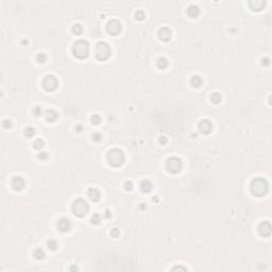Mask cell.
I'll return each instance as SVG.
<instances>
[{
    "label": "cell",
    "instance_id": "8fae6325",
    "mask_svg": "<svg viewBox=\"0 0 272 272\" xmlns=\"http://www.w3.org/2000/svg\"><path fill=\"white\" fill-rule=\"evenodd\" d=\"M25 185H26V182L22 177H19V175H18V177H15V178L12 180V187H13V189H14L15 192H20V190H22L23 187H25Z\"/></svg>",
    "mask_w": 272,
    "mask_h": 272
},
{
    "label": "cell",
    "instance_id": "9c48e42d",
    "mask_svg": "<svg viewBox=\"0 0 272 272\" xmlns=\"http://www.w3.org/2000/svg\"><path fill=\"white\" fill-rule=\"evenodd\" d=\"M258 233H259V235L261 236H264V237H268L271 235V232H272V228H271V224H270L268 221H264V222H261L259 223V225H258Z\"/></svg>",
    "mask_w": 272,
    "mask_h": 272
},
{
    "label": "cell",
    "instance_id": "6da1fadb",
    "mask_svg": "<svg viewBox=\"0 0 272 272\" xmlns=\"http://www.w3.org/2000/svg\"><path fill=\"white\" fill-rule=\"evenodd\" d=\"M250 188L251 192L255 197H264L269 190V184H268L266 179L256 178L251 182Z\"/></svg>",
    "mask_w": 272,
    "mask_h": 272
},
{
    "label": "cell",
    "instance_id": "ab89813d",
    "mask_svg": "<svg viewBox=\"0 0 272 272\" xmlns=\"http://www.w3.org/2000/svg\"><path fill=\"white\" fill-rule=\"evenodd\" d=\"M175 270H182V271H186V268H184V267H173V268H172V271H175Z\"/></svg>",
    "mask_w": 272,
    "mask_h": 272
},
{
    "label": "cell",
    "instance_id": "ba28073f",
    "mask_svg": "<svg viewBox=\"0 0 272 272\" xmlns=\"http://www.w3.org/2000/svg\"><path fill=\"white\" fill-rule=\"evenodd\" d=\"M106 31L111 35H117L121 32V23L118 20H110L106 23Z\"/></svg>",
    "mask_w": 272,
    "mask_h": 272
},
{
    "label": "cell",
    "instance_id": "484cf974",
    "mask_svg": "<svg viewBox=\"0 0 272 272\" xmlns=\"http://www.w3.org/2000/svg\"><path fill=\"white\" fill-rule=\"evenodd\" d=\"M34 134H35V129L32 128V127H27L25 130V135L28 137V138H31L33 137Z\"/></svg>",
    "mask_w": 272,
    "mask_h": 272
},
{
    "label": "cell",
    "instance_id": "4dcf8cb0",
    "mask_svg": "<svg viewBox=\"0 0 272 272\" xmlns=\"http://www.w3.org/2000/svg\"><path fill=\"white\" fill-rule=\"evenodd\" d=\"M36 60H37V62H38V63L43 64V63H45V62H46V60H47V56H46V54H44V53H39V54H37V56H36Z\"/></svg>",
    "mask_w": 272,
    "mask_h": 272
},
{
    "label": "cell",
    "instance_id": "74e56055",
    "mask_svg": "<svg viewBox=\"0 0 272 272\" xmlns=\"http://www.w3.org/2000/svg\"><path fill=\"white\" fill-rule=\"evenodd\" d=\"M104 217H105L106 219H111V217H112L111 211H108V209H106V211H104Z\"/></svg>",
    "mask_w": 272,
    "mask_h": 272
},
{
    "label": "cell",
    "instance_id": "1f68e13d",
    "mask_svg": "<svg viewBox=\"0 0 272 272\" xmlns=\"http://www.w3.org/2000/svg\"><path fill=\"white\" fill-rule=\"evenodd\" d=\"M43 114V110L41 106H35V108H33V115L36 117H39L41 115Z\"/></svg>",
    "mask_w": 272,
    "mask_h": 272
},
{
    "label": "cell",
    "instance_id": "5b68a950",
    "mask_svg": "<svg viewBox=\"0 0 272 272\" xmlns=\"http://www.w3.org/2000/svg\"><path fill=\"white\" fill-rule=\"evenodd\" d=\"M72 213L77 217H84L89 211V206L83 199H77L72 203Z\"/></svg>",
    "mask_w": 272,
    "mask_h": 272
},
{
    "label": "cell",
    "instance_id": "8d00e7d4",
    "mask_svg": "<svg viewBox=\"0 0 272 272\" xmlns=\"http://www.w3.org/2000/svg\"><path fill=\"white\" fill-rule=\"evenodd\" d=\"M158 142H159V144L161 145H166L167 144V138L165 137V136H162L161 138L158 139Z\"/></svg>",
    "mask_w": 272,
    "mask_h": 272
},
{
    "label": "cell",
    "instance_id": "ac0fdd59",
    "mask_svg": "<svg viewBox=\"0 0 272 272\" xmlns=\"http://www.w3.org/2000/svg\"><path fill=\"white\" fill-rule=\"evenodd\" d=\"M139 187H140V190H142V192H150L151 190H152V183H151L150 181L148 180H145V181H142V183H140V185H139Z\"/></svg>",
    "mask_w": 272,
    "mask_h": 272
},
{
    "label": "cell",
    "instance_id": "277c9868",
    "mask_svg": "<svg viewBox=\"0 0 272 272\" xmlns=\"http://www.w3.org/2000/svg\"><path fill=\"white\" fill-rule=\"evenodd\" d=\"M111 47L108 46V43L100 42L98 43L95 47V56L99 61H105L111 56Z\"/></svg>",
    "mask_w": 272,
    "mask_h": 272
},
{
    "label": "cell",
    "instance_id": "52a82bcc",
    "mask_svg": "<svg viewBox=\"0 0 272 272\" xmlns=\"http://www.w3.org/2000/svg\"><path fill=\"white\" fill-rule=\"evenodd\" d=\"M43 87L48 92H52L58 87V79L52 75H46L43 80Z\"/></svg>",
    "mask_w": 272,
    "mask_h": 272
},
{
    "label": "cell",
    "instance_id": "4316f807",
    "mask_svg": "<svg viewBox=\"0 0 272 272\" xmlns=\"http://www.w3.org/2000/svg\"><path fill=\"white\" fill-rule=\"evenodd\" d=\"M90 221H92L93 224H99V223H100V221H101V216L99 214H97V213H96V214L93 215Z\"/></svg>",
    "mask_w": 272,
    "mask_h": 272
},
{
    "label": "cell",
    "instance_id": "d6986e66",
    "mask_svg": "<svg viewBox=\"0 0 272 272\" xmlns=\"http://www.w3.org/2000/svg\"><path fill=\"white\" fill-rule=\"evenodd\" d=\"M190 84H192V87H200L201 84H202V79H201L200 75H192V79H190Z\"/></svg>",
    "mask_w": 272,
    "mask_h": 272
},
{
    "label": "cell",
    "instance_id": "603a6c76",
    "mask_svg": "<svg viewBox=\"0 0 272 272\" xmlns=\"http://www.w3.org/2000/svg\"><path fill=\"white\" fill-rule=\"evenodd\" d=\"M45 256H46V254H45L44 250L41 249V248H38V249H36V250L34 251V257H35L36 259H38V261L44 259Z\"/></svg>",
    "mask_w": 272,
    "mask_h": 272
},
{
    "label": "cell",
    "instance_id": "7a4b0ae2",
    "mask_svg": "<svg viewBox=\"0 0 272 272\" xmlns=\"http://www.w3.org/2000/svg\"><path fill=\"white\" fill-rule=\"evenodd\" d=\"M72 54L80 60L86 58L89 54V44L85 39H79L72 45Z\"/></svg>",
    "mask_w": 272,
    "mask_h": 272
},
{
    "label": "cell",
    "instance_id": "7c38bea8",
    "mask_svg": "<svg viewBox=\"0 0 272 272\" xmlns=\"http://www.w3.org/2000/svg\"><path fill=\"white\" fill-rule=\"evenodd\" d=\"M157 36L158 38L161 39V41H163V42H168L171 38V31L168 28H166V27L159 28L157 31Z\"/></svg>",
    "mask_w": 272,
    "mask_h": 272
},
{
    "label": "cell",
    "instance_id": "e575fe53",
    "mask_svg": "<svg viewBox=\"0 0 272 272\" xmlns=\"http://www.w3.org/2000/svg\"><path fill=\"white\" fill-rule=\"evenodd\" d=\"M125 190H128V192H131V190L133 189V183H132L131 181H128V182H125Z\"/></svg>",
    "mask_w": 272,
    "mask_h": 272
},
{
    "label": "cell",
    "instance_id": "d6a6232c",
    "mask_svg": "<svg viewBox=\"0 0 272 272\" xmlns=\"http://www.w3.org/2000/svg\"><path fill=\"white\" fill-rule=\"evenodd\" d=\"M101 139H102V135H101L100 133H98V132H97V133L93 134V140H94V142H99Z\"/></svg>",
    "mask_w": 272,
    "mask_h": 272
},
{
    "label": "cell",
    "instance_id": "ffe728a7",
    "mask_svg": "<svg viewBox=\"0 0 272 272\" xmlns=\"http://www.w3.org/2000/svg\"><path fill=\"white\" fill-rule=\"evenodd\" d=\"M156 66H157L159 69H165V68L168 66V61H167V58H164V56L158 58L157 61H156Z\"/></svg>",
    "mask_w": 272,
    "mask_h": 272
},
{
    "label": "cell",
    "instance_id": "8992f818",
    "mask_svg": "<svg viewBox=\"0 0 272 272\" xmlns=\"http://www.w3.org/2000/svg\"><path fill=\"white\" fill-rule=\"evenodd\" d=\"M183 168V162L180 157L171 156L166 161V169L170 173H179Z\"/></svg>",
    "mask_w": 272,
    "mask_h": 272
},
{
    "label": "cell",
    "instance_id": "d4e9b609",
    "mask_svg": "<svg viewBox=\"0 0 272 272\" xmlns=\"http://www.w3.org/2000/svg\"><path fill=\"white\" fill-rule=\"evenodd\" d=\"M47 247L50 251H54V250H56V248H58V242H56L54 239H50V240H48L47 241Z\"/></svg>",
    "mask_w": 272,
    "mask_h": 272
},
{
    "label": "cell",
    "instance_id": "d590c367",
    "mask_svg": "<svg viewBox=\"0 0 272 272\" xmlns=\"http://www.w3.org/2000/svg\"><path fill=\"white\" fill-rule=\"evenodd\" d=\"M11 125H12V123H11V121L9 119H6V120H3V122H2V127L4 129H10L11 128Z\"/></svg>",
    "mask_w": 272,
    "mask_h": 272
},
{
    "label": "cell",
    "instance_id": "f35d334b",
    "mask_svg": "<svg viewBox=\"0 0 272 272\" xmlns=\"http://www.w3.org/2000/svg\"><path fill=\"white\" fill-rule=\"evenodd\" d=\"M269 63H270L269 58H263V61H261V64L265 65V66H267V65H269Z\"/></svg>",
    "mask_w": 272,
    "mask_h": 272
},
{
    "label": "cell",
    "instance_id": "60d3db41",
    "mask_svg": "<svg viewBox=\"0 0 272 272\" xmlns=\"http://www.w3.org/2000/svg\"><path fill=\"white\" fill-rule=\"evenodd\" d=\"M70 271H72V270H78V268L77 267H71V268H69Z\"/></svg>",
    "mask_w": 272,
    "mask_h": 272
},
{
    "label": "cell",
    "instance_id": "cb8c5ba5",
    "mask_svg": "<svg viewBox=\"0 0 272 272\" xmlns=\"http://www.w3.org/2000/svg\"><path fill=\"white\" fill-rule=\"evenodd\" d=\"M221 99H222V97H221V95H220L219 93L215 92L211 95V102L215 103V104H218V103L221 101Z\"/></svg>",
    "mask_w": 272,
    "mask_h": 272
},
{
    "label": "cell",
    "instance_id": "3957f363",
    "mask_svg": "<svg viewBox=\"0 0 272 272\" xmlns=\"http://www.w3.org/2000/svg\"><path fill=\"white\" fill-rule=\"evenodd\" d=\"M108 164L113 167H120L125 163V153L122 152L120 149H112L108 151V155H106Z\"/></svg>",
    "mask_w": 272,
    "mask_h": 272
},
{
    "label": "cell",
    "instance_id": "5bb4252c",
    "mask_svg": "<svg viewBox=\"0 0 272 272\" xmlns=\"http://www.w3.org/2000/svg\"><path fill=\"white\" fill-rule=\"evenodd\" d=\"M56 225H58V231H61V232H68L70 230V226H71L70 221L67 218H61L58 221Z\"/></svg>",
    "mask_w": 272,
    "mask_h": 272
},
{
    "label": "cell",
    "instance_id": "836d02e7",
    "mask_svg": "<svg viewBox=\"0 0 272 272\" xmlns=\"http://www.w3.org/2000/svg\"><path fill=\"white\" fill-rule=\"evenodd\" d=\"M119 235H120V232L118 229L115 228L111 231V236L113 237V238H117V237H119Z\"/></svg>",
    "mask_w": 272,
    "mask_h": 272
},
{
    "label": "cell",
    "instance_id": "2e32d148",
    "mask_svg": "<svg viewBox=\"0 0 272 272\" xmlns=\"http://www.w3.org/2000/svg\"><path fill=\"white\" fill-rule=\"evenodd\" d=\"M44 117L48 122H53L56 121V118H58V114H56V112L54 110H46L44 112Z\"/></svg>",
    "mask_w": 272,
    "mask_h": 272
},
{
    "label": "cell",
    "instance_id": "9a60e30c",
    "mask_svg": "<svg viewBox=\"0 0 272 272\" xmlns=\"http://www.w3.org/2000/svg\"><path fill=\"white\" fill-rule=\"evenodd\" d=\"M87 197H88L93 202H97V201H99V199H100L101 194L97 188H89L88 190H87Z\"/></svg>",
    "mask_w": 272,
    "mask_h": 272
},
{
    "label": "cell",
    "instance_id": "4fadbf2b",
    "mask_svg": "<svg viewBox=\"0 0 272 272\" xmlns=\"http://www.w3.org/2000/svg\"><path fill=\"white\" fill-rule=\"evenodd\" d=\"M265 6H266V1H263V0H251V1H249V6L252 11H261Z\"/></svg>",
    "mask_w": 272,
    "mask_h": 272
},
{
    "label": "cell",
    "instance_id": "f1b7e54d",
    "mask_svg": "<svg viewBox=\"0 0 272 272\" xmlns=\"http://www.w3.org/2000/svg\"><path fill=\"white\" fill-rule=\"evenodd\" d=\"M145 17H146V14H145V12L142 11V10H139V11H137L135 13V18L137 20H144Z\"/></svg>",
    "mask_w": 272,
    "mask_h": 272
},
{
    "label": "cell",
    "instance_id": "30bf717a",
    "mask_svg": "<svg viewBox=\"0 0 272 272\" xmlns=\"http://www.w3.org/2000/svg\"><path fill=\"white\" fill-rule=\"evenodd\" d=\"M198 128H199V131L202 134H209L211 132V130H213V123L207 119L201 120L199 122Z\"/></svg>",
    "mask_w": 272,
    "mask_h": 272
},
{
    "label": "cell",
    "instance_id": "e0dca14e",
    "mask_svg": "<svg viewBox=\"0 0 272 272\" xmlns=\"http://www.w3.org/2000/svg\"><path fill=\"white\" fill-rule=\"evenodd\" d=\"M200 14V9L199 6H196V4H190L187 9V15L192 18H196V17L199 16Z\"/></svg>",
    "mask_w": 272,
    "mask_h": 272
},
{
    "label": "cell",
    "instance_id": "7402d4cb",
    "mask_svg": "<svg viewBox=\"0 0 272 272\" xmlns=\"http://www.w3.org/2000/svg\"><path fill=\"white\" fill-rule=\"evenodd\" d=\"M32 145H33L34 149H36V150H41V149H43V148H44L45 142L43 140V139L37 138V139H35V140H34V142Z\"/></svg>",
    "mask_w": 272,
    "mask_h": 272
},
{
    "label": "cell",
    "instance_id": "83f0119b",
    "mask_svg": "<svg viewBox=\"0 0 272 272\" xmlns=\"http://www.w3.org/2000/svg\"><path fill=\"white\" fill-rule=\"evenodd\" d=\"M90 121H92L93 125H99L101 122V117L99 116V115H93L92 117H90Z\"/></svg>",
    "mask_w": 272,
    "mask_h": 272
},
{
    "label": "cell",
    "instance_id": "f546056e",
    "mask_svg": "<svg viewBox=\"0 0 272 272\" xmlns=\"http://www.w3.org/2000/svg\"><path fill=\"white\" fill-rule=\"evenodd\" d=\"M37 157H38V159H41V161L45 162V161H47L48 158H49V154H48V152H45V151H43V152H39L38 153Z\"/></svg>",
    "mask_w": 272,
    "mask_h": 272
},
{
    "label": "cell",
    "instance_id": "44dd1931",
    "mask_svg": "<svg viewBox=\"0 0 272 272\" xmlns=\"http://www.w3.org/2000/svg\"><path fill=\"white\" fill-rule=\"evenodd\" d=\"M71 32L75 34V35H80V34H82V32H83V28H82V26H81L80 23H75V25L72 26Z\"/></svg>",
    "mask_w": 272,
    "mask_h": 272
}]
</instances>
